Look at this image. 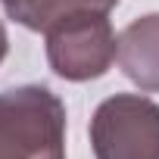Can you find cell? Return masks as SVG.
<instances>
[{
    "mask_svg": "<svg viewBox=\"0 0 159 159\" xmlns=\"http://www.w3.org/2000/svg\"><path fill=\"white\" fill-rule=\"evenodd\" d=\"M0 159H66V106L50 88L0 91Z\"/></svg>",
    "mask_w": 159,
    "mask_h": 159,
    "instance_id": "cell-1",
    "label": "cell"
},
{
    "mask_svg": "<svg viewBox=\"0 0 159 159\" xmlns=\"http://www.w3.org/2000/svg\"><path fill=\"white\" fill-rule=\"evenodd\" d=\"M97 159H159V103L143 94H112L91 116Z\"/></svg>",
    "mask_w": 159,
    "mask_h": 159,
    "instance_id": "cell-2",
    "label": "cell"
},
{
    "mask_svg": "<svg viewBox=\"0 0 159 159\" xmlns=\"http://www.w3.org/2000/svg\"><path fill=\"white\" fill-rule=\"evenodd\" d=\"M47 62L66 81H91L109 72L119 38L106 13H72L44 31Z\"/></svg>",
    "mask_w": 159,
    "mask_h": 159,
    "instance_id": "cell-3",
    "label": "cell"
},
{
    "mask_svg": "<svg viewBox=\"0 0 159 159\" xmlns=\"http://www.w3.org/2000/svg\"><path fill=\"white\" fill-rule=\"evenodd\" d=\"M116 59L140 91H159V13H147L122 28Z\"/></svg>",
    "mask_w": 159,
    "mask_h": 159,
    "instance_id": "cell-4",
    "label": "cell"
},
{
    "mask_svg": "<svg viewBox=\"0 0 159 159\" xmlns=\"http://www.w3.org/2000/svg\"><path fill=\"white\" fill-rule=\"evenodd\" d=\"M3 13L28 28V31H47L53 22L72 16V13H112L119 0H0Z\"/></svg>",
    "mask_w": 159,
    "mask_h": 159,
    "instance_id": "cell-5",
    "label": "cell"
},
{
    "mask_svg": "<svg viewBox=\"0 0 159 159\" xmlns=\"http://www.w3.org/2000/svg\"><path fill=\"white\" fill-rule=\"evenodd\" d=\"M7 53H10V34H7L3 22H0V62L7 59Z\"/></svg>",
    "mask_w": 159,
    "mask_h": 159,
    "instance_id": "cell-6",
    "label": "cell"
}]
</instances>
